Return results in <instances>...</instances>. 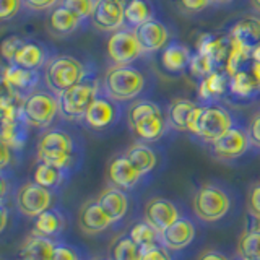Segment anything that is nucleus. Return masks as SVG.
Wrapping results in <instances>:
<instances>
[{
  "label": "nucleus",
  "mask_w": 260,
  "mask_h": 260,
  "mask_svg": "<svg viewBox=\"0 0 260 260\" xmlns=\"http://www.w3.org/2000/svg\"><path fill=\"white\" fill-rule=\"evenodd\" d=\"M65 226V219L63 216L55 210H46L43 211L39 216H36L35 221V233L38 236H44V238H49V236H55L59 234Z\"/></svg>",
  "instance_id": "obj_32"
},
{
  "label": "nucleus",
  "mask_w": 260,
  "mask_h": 260,
  "mask_svg": "<svg viewBox=\"0 0 260 260\" xmlns=\"http://www.w3.org/2000/svg\"><path fill=\"white\" fill-rule=\"evenodd\" d=\"M23 0H0V21H8L16 16Z\"/></svg>",
  "instance_id": "obj_42"
},
{
  "label": "nucleus",
  "mask_w": 260,
  "mask_h": 260,
  "mask_svg": "<svg viewBox=\"0 0 260 260\" xmlns=\"http://www.w3.org/2000/svg\"><path fill=\"white\" fill-rule=\"evenodd\" d=\"M52 205V193L46 187L36 182L21 185L16 192V207L23 215L36 218Z\"/></svg>",
  "instance_id": "obj_11"
},
{
  "label": "nucleus",
  "mask_w": 260,
  "mask_h": 260,
  "mask_svg": "<svg viewBox=\"0 0 260 260\" xmlns=\"http://www.w3.org/2000/svg\"><path fill=\"white\" fill-rule=\"evenodd\" d=\"M63 179V171L51 166V165H46V162H41L35 168V173H32V182H36L39 185L46 187V189H54L57 187Z\"/></svg>",
  "instance_id": "obj_34"
},
{
  "label": "nucleus",
  "mask_w": 260,
  "mask_h": 260,
  "mask_svg": "<svg viewBox=\"0 0 260 260\" xmlns=\"http://www.w3.org/2000/svg\"><path fill=\"white\" fill-rule=\"evenodd\" d=\"M124 7L125 0H96L89 20L96 29L114 32L124 28Z\"/></svg>",
  "instance_id": "obj_13"
},
{
  "label": "nucleus",
  "mask_w": 260,
  "mask_h": 260,
  "mask_svg": "<svg viewBox=\"0 0 260 260\" xmlns=\"http://www.w3.org/2000/svg\"><path fill=\"white\" fill-rule=\"evenodd\" d=\"M230 38L234 43L252 51L255 46L260 44V16H242L231 26Z\"/></svg>",
  "instance_id": "obj_22"
},
{
  "label": "nucleus",
  "mask_w": 260,
  "mask_h": 260,
  "mask_svg": "<svg viewBox=\"0 0 260 260\" xmlns=\"http://www.w3.org/2000/svg\"><path fill=\"white\" fill-rule=\"evenodd\" d=\"M114 223L109 215L103 210V207L96 200H88L83 203L78 213V226L86 234H100L111 228Z\"/></svg>",
  "instance_id": "obj_20"
},
{
  "label": "nucleus",
  "mask_w": 260,
  "mask_h": 260,
  "mask_svg": "<svg viewBox=\"0 0 260 260\" xmlns=\"http://www.w3.org/2000/svg\"><path fill=\"white\" fill-rule=\"evenodd\" d=\"M134 31L137 35L138 43H140V46L143 49V54L161 51V49L171 41L168 26L156 18L140 24V26L135 28Z\"/></svg>",
  "instance_id": "obj_17"
},
{
  "label": "nucleus",
  "mask_w": 260,
  "mask_h": 260,
  "mask_svg": "<svg viewBox=\"0 0 260 260\" xmlns=\"http://www.w3.org/2000/svg\"><path fill=\"white\" fill-rule=\"evenodd\" d=\"M10 96H15V94L10 91V88L7 86L4 77L0 75V98H10Z\"/></svg>",
  "instance_id": "obj_48"
},
{
  "label": "nucleus",
  "mask_w": 260,
  "mask_h": 260,
  "mask_svg": "<svg viewBox=\"0 0 260 260\" xmlns=\"http://www.w3.org/2000/svg\"><path fill=\"white\" fill-rule=\"evenodd\" d=\"M52 260H80L77 249L70 246H55Z\"/></svg>",
  "instance_id": "obj_45"
},
{
  "label": "nucleus",
  "mask_w": 260,
  "mask_h": 260,
  "mask_svg": "<svg viewBox=\"0 0 260 260\" xmlns=\"http://www.w3.org/2000/svg\"><path fill=\"white\" fill-rule=\"evenodd\" d=\"M94 4H96V0H60L59 2V5L65 7L73 15H77L81 21L91 18Z\"/></svg>",
  "instance_id": "obj_38"
},
{
  "label": "nucleus",
  "mask_w": 260,
  "mask_h": 260,
  "mask_svg": "<svg viewBox=\"0 0 260 260\" xmlns=\"http://www.w3.org/2000/svg\"><path fill=\"white\" fill-rule=\"evenodd\" d=\"M154 18V8L150 0H127L124 7V28L135 29Z\"/></svg>",
  "instance_id": "obj_31"
},
{
  "label": "nucleus",
  "mask_w": 260,
  "mask_h": 260,
  "mask_svg": "<svg viewBox=\"0 0 260 260\" xmlns=\"http://www.w3.org/2000/svg\"><path fill=\"white\" fill-rule=\"evenodd\" d=\"M127 122L132 134L143 143L156 142L165 135L168 127V117L159 104L150 100L135 101L128 108Z\"/></svg>",
  "instance_id": "obj_1"
},
{
  "label": "nucleus",
  "mask_w": 260,
  "mask_h": 260,
  "mask_svg": "<svg viewBox=\"0 0 260 260\" xmlns=\"http://www.w3.org/2000/svg\"><path fill=\"white\" fill-rule=\"evenodd\" d=\"M140 260H173V255H171V250L159 242L140 249Z\"/></svg>",
  "instance_id": "obj_40"
},
{
  "label": "nucleus",
  "mask_w": 260,
  "mask_h": 260,
  "mask_svg": "<svg viewBox=\"0 0 260 260\" xmlns=\"http://www.w3.org/2000/svg\"><path fill=\"white\" fill-rule=\"evenodd\" d=\"M247 211L249 216L260 219V182L250 185L247 193Z\"/></svg>",
  "instance_id": "obj_41"
},
{
  "label": "nucleus",
  "mask_w": 260,
  "mask_h": 260,
  "mask_svg": "<svg viewBox=\"0 0 260 260\" xmlns=\"http://www.w3.org/2000/svg\"><path fill=\"white\" fill-rule=\"evenodd\" d=\"M103 260H112V258H103Z\"/></svg>",
  "instance_id": "obj_55"
},
{
  "label": "nucleus",
  "mask_w": 260,
  "mask_h": 260,
  "mask_svg": "<svg viewBox=\"0 0 260 260\" xmlns=\"http://www.w3.org/2000/svg\"><path fill=\"white\" fill-rule=\"evenodd\" d=\"M23 43H24V39L16 35L7 36L2 43H0V55H2L8 63H12L15 54L18 52V49L21 47Z\"/></svg>",
  "instance_id": "obj_39"
},
{
  "label": "nucleus",
  "mask_w": 260,
  "mask_h": 260,
  "mask_svg": "<svg viewBox=\"0 0 260 260\" xmlns=\"http://www.w3.org/2000/svg\"><path fill=\"white\" fill-rule=\"evenodd\" d=\"M21 103L23 100L16 96L0 98V128L21 117Z\"/></svg>",
  "instance_id": "obj_35"
},
{
  "label": "nucleus",
  "mask_w": 260,
  "mask_h": 260,
  "mask_svg": "<svg viewBox=\"0 0 260 260\" xmlns=\"http://www.w3.org/2000/svg\"><path fill=\"white\" fill-rule=\"evenodd\" d=\"M75 158L73 138L63 130H47L38 140V159L62 171L69 169Z\"/></svg>",
  "instance_id": "obj_6"
},
{
  "label": "nucleus",
  "mask_w": 260,
  "mask_h": 260,
  "mask_svg": "<svg viewBox=\"0 0 260 260\" xmlns=\"http://www.w3.org/2000/svg\"><path fill=\"white\" fill-rule=\"evenodd\" d=\"M228 80L230 77L223 70H215L200 80L199 98L203 104H211L228 93Z\"/></svg>",
  "instance_id": "obj_26"
},
{
  "label": "nucleus",
  "mask_w": 260,
  "mask_h": 260,
  "mask_svg": "<svg viewBox=\"0 0 260 260\" xmlns=\"http://www.w3.org/2000/svg\"><path fill=\"white\" fill-rule=\"evenodd\" d=\"M112 260H140V247L125 236L112 246Z\"/></svg>",
  "instance_id": "obj_36"
},
{
  "label": "nucleus",
  "mask_w": 260,
  "mask_h": 260,
  "mask_svg": "<svg viewBox=\"0 0 260 260\" xmlns=\"http://www.w3.org/2000/svg\"><path fill=\"white\" fill-rule=\"evenodd\" d=\"M189 69L192 72V75L195 78H205L207 75H210L211 72H215L216 67H215V62L211 60V57L203 54V52H199L195 51L190 57V63H189Z\"/></svg>",
  "instance_id": "obj_37"
},
{
  "label": "nucleus",
  "mask_w": 260,
  "mask_h": 260,
  "mask_svg": "<svg viewBox=\"0 0 260 260\" xmlns=\"http://www.w3.org/2000/svg\"><path fill=\"white\" fill-rule=\"evenodd\" d=\"M128 238L132 239L138 247H148V246H154V244H159L161 238L159 233L154 230L151 224H148L143 219V221H138L132 226V230L128 233Z\"/></svg>",
  "instance_id": "obj_33"
},
{
  "label": "nucleus",
  "mask_w": 260,
  "mask_h": 260,
  "mask_svg": "<svg viewBox=\"0 0 260 260\" xmlns=\"http://www.w3.org/2000/svg\"><path fill=\"white\" fill-rule=\"evenodd\" d=\"M228 93L238 101H250L260 94V85L247 62L228 80Z\"/></svg>",
  "instance_id": "obj_19"
},
{
  "label": "nucleus",
  "mask_w": 260,
  "mask_h": 260,
  "mask_svg": "<svg viewBox=\"0 0 260 260\" xmlns=\"http://www.w3.org/2000/svg\"><path fill=\"white\" fill-rule=\"evenodd\" d=\"M197 106L199 104L192 100L176 98V100L169 104V109H168V116H166L168 125H171L174 130H179V132H187L192 114L197 109Z\"/></svg>",
  "instance_id": "obj_29"
},
{
  "label": "nucleus",
  "mask_w": 260,
  "mask_h": 260,
  "mask_svg": "<svg viewBox=\"0 0 260 260\" xmlns=\"http://www.w3.org/2000/svg\"><path fill=\"white\" fill-rule=\"evenodd\" d=\"M234 125L236 124L233 114L224 106H219L216 103L199 104L197 109L192 114L187 132L200 138L203 142L211 143L218 137L226 134L230 128H233Z\"/></svg>",
  "instance_id": "obj_2"
},
{
  "label": "nucleus",
  "mask_w": 260,
  "mask_h": 260,
  "mask_svg": "<svg viewBox=\"0 0 260 260\" xmlns=\"http://www.w3.org/2000/svg\"><path fill=\"white\" fill-rule=\"evenodd\" d=\"M60 0H23V5L32 12H44L52 10L54 7L59 5Z\"/></svg>",
  "instance_id": "obj_44"
},
{
  "label": "nucleus",
  "mask_w": 260,
  "mask_h": 260,
  "mask_svg": "<svg viewBox=\"0 0 260 260\" xmlns=\"http://www.w3.org/2000/svg\"><path fill=\"white\" fill-rule=\"evenodd\" d=\"M104 91L116 103L132 101L146 88V78L142 70L128 65H112L108 69L103 81Z\"/></svg>",
  "instance_id": "obj_3"
},
{
  "label": "nucleus",
  "mask_w": 260,
  "mask_h": 260,
  "mask_svg": "<svg viewBox=\"0 0 260 260\" xmlns=\"http://www.w3.org/2000/svg\"><path fill=\"white\" fill-rule=\"evenodd\" d=\"M195 236H197V226L190 218L181 216L176 223H173L169 228L159 234L161 244L171 252L182 250L187 246L193 242Z\"/></svg>",
  "instance_id": "obj_16"
},
{
  "label": "nucleus",
  "mask_w": 260,
  "mask_h": 260,
  "mask_svg": "<svg viewBox=\"0 0 260 260\" xmlns=\"http://www.w3.org/2000/svg\"><path fill=\"white\" fill-rule=\"evenodd\" d=\"M98 94H100V83H98V80L86 75L80 83L73 85L72 88L65 89L63 93L57 96L60 116L69 120L83 119L86 109L96 100Z\"/></svg>",
  "instance_id": "obj_7"
},
{
  "label": "nucleus",
  "mask_w": 260,
  "mask_h": 260,
  "mask_svg": "<svg viewBox=\"0 0 260 260\" xmlns=\"http://www.w3.org/2000/svg\"><path fill=\"white\" fill-rule=\"evenodd\" d=\"M233 207V199L223 185L215 182L202 184L192 197L193 215L203 223H216L223 219Z\"/></svg>",
  "instance_id": "obj_4"
},
{
  "label": "nucleus",
  "mask_w": 260,
  "mask_h": 260,
  "mask_svg": "<svg viewBox=\"0 0 260 260\" xmlns=\"http://www.w3.org/2000/svg\"><path fill=\"white\" fill-rule=\"evenodd\" d=\"M181 210L173 200L165 197H153L145 203L143 208V219L148 224H151L159 234L176 223L181 218Z\"/></svg>",
  "instance_id": "obj_12"
},
{
  "label": "nucleus",
  "mask_w": 260,
  "mask_h": 260,
  "mask_svg": "<svg viewBox=\"0 0 260 260\" xmlns=\"http://www.w3.org/2000/svg\"><path fill=\"white\" fill-rule=\"evenodd\" d=\"M177 4L184 13L193 15V13H200L205 10L207 7H210L211 0H177Z\"/></svg>",
  "instance_id": "obj_43"
},
{
  "label": "nucleus",
  "mask_w": 260,
  "mask_h": 260,
  "mask_svg": "<svg viewBox=\"0 0 260 260\" xmlns=\"http://www.w3.org/2000/svg\"><path fill=\"white\" fill-rule=\"evenodd\" d=\"M106 176H108L109 184L112 187H117L120 190H132L145 177L140 171L132 165V161L125 156V153L117 154V156H114L108 162Z\"/></svg>",
  "instance_id": "obj_14"
},
{
  "label": "nucleus",
  "mask_w": 260,
  "mask_h": 260,
  "mask_svg": "<svg viewBox=\"0 0 260 260\" xmlns=\"http://www.w3.org/2000/svg\"><path fill=\"white\" fill-rule=\"evenodd\" d=\"M7 190H8V184L4 177H0V203H2V200L5 199Z\"/></svg>",
  "instance_id": "obj_50"
},
{
  "label": "nucleus",
  "mask_w": 260,
  "mask_h": 260,
  "mask_svg": "<svg viewBox=\"0 0 260 260\" xmlns=\"http://www.w3.org/2000/svg\"><path fill=\"white\" fill-rule=\"evenodd\" d=\"M249 2H250V7L254 8L257 13H260V0H249Z\"/></svg>",
  "instance_id": "obj_52"
},
{
  "label": "nucleus",
  "mask_w": 260,
  "mask_h": 260,
  "mask_svg": "<svg viewBox=\"0 0 260 260\" xmlns=\"http://www.w3.org/2000/svg\"><path fill=\"white\" fill-rule=\"evenodd\" d=\"M192 52L189 51V47H185L184 44L177 43V41H169V43L161 49L159 54V63L162 70H166L168 73H182L185 69H189Z\"/></svg>",
  "instance_id": "obj_21"
},
{
  "label": "nucleus",
  "mask_w": 260,
  "mask_h": 260,
  "mask_svg": "<svg viewBox=\"0 0 260 260\" xmlns=\"http://www.w3.org/2000/svg\"><path fill=\"white\" fill-rule=\"evenodd\" d=\"M57 114H59V101L54 93L32 91L21 103V119L31 127H49Z\"/></svg>",
  "instance_id": "obj_8"
},
{
  "label": "nucleus",
  "mask_w": 260,
  "mask_h": 260,
  "mask_svg": "<svg viewBox=\"0 0 260 260\" xmlns=\"http://www.w3.org/2000/svg\"><path fill=\"white\" fill-rule=\"evenodd\" d=\"M7 223H8V211L0 205V233L5 230Z\"/></svg>",
  "instance_id": "obj_49"
},
{
  "label": "nucleus",
  "mask_w": 260,
  "mask_h": 260,
  "mask_svg": "<svg viewBox=\"0 0 260 260\" xmlns=\"http://www.w3.org/2000/svg\"><path fill=\"white\" fill-rule=\"evenodd\" d=\"M96 202L100 203L103 210L109 215L112 223L120 221V219L127 215L128 205H130L125 190H120L117 187H112V185H109L108 189H104L98 195Z\"/></svg>",
  "instance_id": "obj_23"
},
{
  "label": "nucleus",
  "mask_w": 260,
  "mask_h": 260,
  "mask_svg": "<svg viewBox=\"0 0 260 260\" xmlns=\"http://www.w3.org/2000/svg\"><path fill=\"white\" fill-rule=\"evenodd\" d=\"M197 260H230V257L218 249H207L197 257Z\"/></svg>",
  "instance_id": "obj_47"
},
{
  "label": "nucleus",
  "mask_w": 260,
  "mask_h": 260,
  "mask_svg": "<svg viewBox=\"0 0 260 260\" xmlns=\"http://www.w3.org/2000/svg\"><path fill=\"white\" fill-rule=\"evenodd\" d=\"M12 161V146L0 137V169L7 168Z\"/></svg>",
  "instance_id": "obj_46"
},
{
  "label": "nucleus",
  "mask_w": 260,
  "mask_h": 260,
  "mask_svg": "<svg viewBox=\"0 0 260 260\" xmlns=\"http://www.w3.org/2000/svg\"><path fill=\"white\" fill-rule=\"evenodd\" d=\"M257 116H258V119H260V112H257Z\"/></svg>",
  "instance_id": "obj_54"
},
{
  "label": "nucleus",
  "mask_w": 260,
  "mask_h": 260,
  "mask_svg": "<svg viewBox=\"0 0 260 260\" xmlns=\"http://www.w3.org/2000/svg\"><path fill=\"white\" fill-rule=\"evenodd\" d=\"M80 24H81V20L78 16L73 15L70 10H67V8L62 5L54 7L47 16V21H46V26H47L49 32L55 38L70 36L72 32H75L78 29Z\"/></svg>",
  "instance_id": "obj_24"
},
{
  "label": "nucleus",
  "mask_w": 260,
  "mask_h": 260,
  "mask_svg": "<svg viewBox=\"0 0 260 260\" xmlns=\"http://www.w3.org/2000/svg\"><path fill=\"white\" fill-rule=\"evenodd\" d=\"M250 57H252V59H254V60H258V62H260V44H258V46H255L254 49H252Z\"/></svg>",
  "instance_id": "obj_51"
},
{
  "label": "nucleus",
  "mask_w": 260,
  "mask_h": 260,
  "mask_svg": "<svg viewBox=\"0 0 260 260\" xmlns=\"http://www.w3.org/2000/svg\"><path fill=\"white\" fill-rule=\"evenodd\" d=\"M55 244L44 236L31 234L21 244L18 250V260H52Z\"/></svg>",
  "instance_id": "obj_28"
},
{
  "label": "nucleus",
  "mask_w": 260,
  "mask_h": 260,
  "mask_svg": "<svg viewBox=\"0 0 260 260\" xmlns=\"http://www.w3.org/2000/svg\"><path fill=\"white\" fill-rule=\"evenodd\" d=\"M2 77L7 86L10 88V91L20 100H24L28 94L35 91V86L38 85L39 80L36 70H28L13 63H8L4 69Z\"/></svg>",
  "instance_id": "obj_18"
},
{
  "label": "nucleus",
  "mask_w": 260,
  "mask_h": 260,
  "mask_svg": "<svg viewBox=\"0 0 260 260\" xmlns=\"http://www.w3.org/2000/svg\"><path fill=\"white\" fill-rule=\"evenodd\" d=\"M258 224L244 228L236 242V254L239 260H260V219Z\"/></svg>",
  "instance_id": "obj_27"
},
{
  "label": "nucleus",
  "mask_w": 260,
  "mask_h": 260,
  "mask_svg": "<svg viewBox=\"0 0 260 260\" xmlns=\"http://www.w3.org/2000/svg\"><path fill=\"white\" fill-rule=\"evenodd\" d=\"M250 138L246 128L234 125L226 134L210 143L211 154L219 161H233L244 156L250 148Z\"/></svg>",
  "instance_id": "obj_10"
},
{
  "label": "nucleus",
  "mask_w": 260,
  "mask_h": 260,
  "mask_svg": "<svg viewBox=\"0 0 260 260\" xmlns=\"http://www.w3.org/2000/svg\"><path fill=\"white\" fill-rule=\"evenodd\" d=\"M125 156L132 161V165L140 171L143 176H148L151 171L158 166V154L148 143L137 142L134 145H130Z\"/></svg>",
  "instance_id": "obj_30"
},
{
  "label": "nucleus",
  "mask_w": 260,
  "mask_h": 260,
  "mask_svg": "<svg viewBox=\"0 0 260 260\" xmlns=\"http://www.w3.org/2000/svg\"><path fill=\"white\" fill-rule=\"evenodd\" d=\"M213 4H219V5H226V4H231L233 0H211Z\"/></svg>",
  "instance_id": "obj_53"
},
{
  "label": "nucleus",
  "mask_w": 260,
  "mask_h": 260,
  "mask_svg": "<svg viewBox=\"0 0 260 260\" xmlns=\"http://www.w3.org/2000/svg\"><path fill=\"white\" fill-rule=\"evenodd\" d=\"M88 75V70L78 59L72 55H57L44 67V81L51 93L59 96L65 89L80 83Z\"/></svg>",
  "instance_id": "obj_5"
},
{
  "label": "nucleus",
  "mask_w": 260,
  "mask_h": 260,
  "mask_svg": "<svg viewBox=\"0 0 260 260\" xmlns=\"http://www.w3.org/2000/svg\"><path fill=\"white\" fill-rule=\"evenodd\" d=\"M119 117V108L117 103L106 96H96V100L89 104V108L86 109L83 120L85 124L93 128V130H104L111 127L114 122Z\"/></svg>",
  "instance_id": "obj_15"
},
{
  "label": "nucleus",
  "mask_w": 260,
  "mask_h": 260,
  "mask_svg": "<svg viewBox=\"0 0 260 260\" xmlns=\"http://www.w3.org/2000/svg\"><path fill=\"white\" fill-rule=\"evenodd\" d=\"M106 51H108V55L114 65L134 63L138 57L143 55V49L138 43L135 31L128 28L114 31L108 39Z\"/></svg>",
  "instance_id": "obj_9"
},
{
  "label": "nucleus",
  "mask_w": 260,
  "mask_h": 260,
  "mask_svg": "<svg viewBox=\"0 0 260 260\" xmlns=\"http://www.w3.org/2000/svg\"><path fill=\"white\" fill-rule=\"evenodd\" d=\"M47 51L43 44L36 43V41H28L24 39V43L18 49V52L13 57V65H18V67L28 69V70H39L46 67L47 60Z\"/></svg>",
  "instance_id": "obj_25"
}]
</instances>
